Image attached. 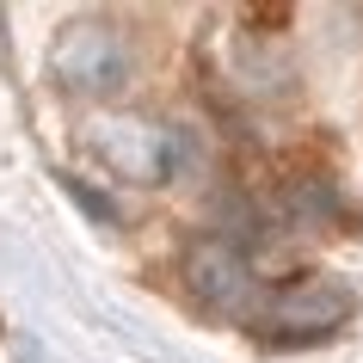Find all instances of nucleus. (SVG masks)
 Here are the masks:
<instances>
[{"mask_svg": "<svg viewBox=\"0 0 363 363\" xmlns=\"http://www.w3.org/2000/svg\"><path fill=\"white\" fill-rule=\"evenodd\" d=\"M50 80H56L62 99H80V105H105L135 80V43L123 25L99 19V13H80L50 38Z\"/></svg>", "mask_w": 363, "mask_h": 363, "instance_id": "nucleus-1", "label": "nucleus"}, {"mask_svg": "<svg viewBox=\"0 0 363 363\" xmlns=\"http://www.w3.org/2000/svg\"><path fill=\"white\" fill-rule=\"evenodd\" d=\"M179 277L191 289L197 308H210L222 320H247L259 308V277H252V259L234 247L228 234H197L185 259H179Z\"/></svg>", "mask_w": 363, "mask_h": 363, "instance_id": "nucleus-4", "label": "nucleus"}, {"mask_svg": "<svg viewBox=\"0 0 363 363\" xmlns=\"http://www.w3.org/2000/svg\"><path fill=\"white\" fill-rule=\"evenodd\" d=\"M86 154L123 185H167L185 160V135L160 117H93L86 123Z\"/></svg>", "mask_w": 363, "mask_h": 363, "instance_id": "nucleus-3", "label": "nucleus"}, {"mask_svg": "<svg viewBox=\"0 0 363 363\" xmlns=\"http://www.w3.org/2000/svg\"><path fill=\"white\" fill-rule=\"evenodd\" d=\"M357 314V289L333 277V271H296L265 296L259 308V333L271 345H314V339H333L345 320Z\"/></svg>", "mask_w": 363, "mask_h": 363, "instance_id": "nucleus-2", "label": "nucleus"}]
</instances>
